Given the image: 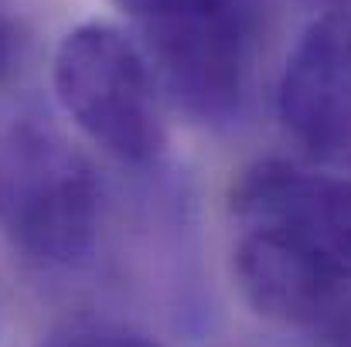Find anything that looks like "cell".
Returning <instances> with one entry per match:
<instances>
[{"label": "cell", "instance_id": "obj_2", "mask_svg": "<svg viewBox=\"0 0 351 347\" xmlns=\"http://www.w3.org/2000/svg\"><path fill=\"white\" fill-rule=\"evenodd\" d=\"M136 24L160 92L191 119H239L259 44V0H117Z\"/></svg>", "mask_w": 351, "mask_h": 347}, {"label": "cell", "instance_id": "obj_8", "mask_svg": "<svg viewBox=\"0 0 351 347\" xmlns=\"http://www.w3.org/2000/svg\"><path fill=\"white\" fill-rule=\"evenodd\" d=\"M27 55H31V31L24 17L7 0H0V92L21 75Z\"/></svg>", "mask_w": 351, "mask_h": 347}, {"label": "cell", "instance_id": "obj_3", "mask_svg": "<svg viewBox=\"0 0 351 347\" xmlns=\"http://www.w3.org/2000/svg\"><path fill=\"white\" fill-rule=\"evenodd\" d=\"M65 116L119 164L150 167L167 150L164 92L140 41L106 21L69 31L51 65Z\"/></svg>", "mask_w": 351, "mask_h": 347}, {"label": "cell", "instance_id": "obj_1", "mask_svg": "<svg viewBox=\"0 0 351 347\" xmlns=\"http://www.w3.org/2000/svg\"><path fill=\"white\" fill-rule=\"evenodd\" d=\"M93 160L34 96L0 92V231L34 266H79L99 235Z\"/></svg>", "mask_w": 351, "mask_h": 347}, {"label": "cell", "instance_id": "obj_9", "mask_svg": "<svg viewBox=\"0 0 351 347\" xmlns=\"http://www.w3.org/2000/svg\"><path fill=\"white\" fill-rule=\"evenodd\" d=\"M335 347H351V320H348V327L335 337Z\"/></svg>", "mask_w": 351, "mask_h": 347}, {"label": "cell", "instance_id": "obj_6", "mask_svg": "<svg viewBox=\"0 0 351 347\" xmlns=\"http://www.w3.org/2000/svg\"><path fill=\"white\" fill-rule=\"evenodd\" d=\"M232 225H283L314 238L351 276V174L266 157L239 170L229 194Z\"/></svg>", "mask_w": 351, "mask_h": 347}, {"label": "cell", "instance_id": "obj_7", "mask_svg": "<svg viewBox=\"0 0 351 347\" xmlns=\"http://www.w3.org/2000/svg\"><path fill=\"white\" fill-rule=\"evenodd\" d=\"M38 347H160L157 341L119 327V324H99V320H79V324H65L55 327L51 334H45Z\"/></svg>", "mask_w": 351, "mask_h": 347}, {"label": "cell", "instance_id": "obj_5", "mask_svg": "<svg viewBox=\"0 0 351 347\" xmlns=\"http://www.w3.org/2000/svg\"><path fill=\"white\" fill-rule=\"evenodd\" d=\"M276 110L307 164L351 174V10H328L304 27L283 65Z\"/></svg>", "mask_w": 351, "mask_h": 347}, {"label": "cell", "instance_id": "obj_4", "mask_svg": "<svg viewBox=\"0 0 351 347\" xmlns=\"http://www.w3.org/2000/svg\"><path fill=\"white\" fill-rule=\"evenodd\" d=\"M235 229V286L263 320L331 341L348 327L351 276L314 238L283 225Z\"/></svg>", "mask_w": 351, "mask_h": 347}]
</instances>
